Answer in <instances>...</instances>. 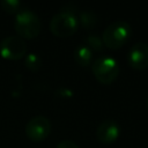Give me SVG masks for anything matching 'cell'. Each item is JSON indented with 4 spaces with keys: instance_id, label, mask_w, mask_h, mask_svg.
Returning <instances> with one entry per match:
<instances>
[{
    "instance_id": "cell-1",
    "label": "cell",
    "mask_w": 148,
    "mask_h": 148,
    "mask_svg": "<svg viewBox=\"0 0 148 148\" xmlns=\"http://www.w3.org/2000/svg\"><path fill=\"white\" fill-rule=\"evenodd\" d=\"M132 36V28L125 21H116L108 25L102 34L103 44L110 50L120 49Z\"/></svg>"
},
{
    "instance_id": "cell-2",
    "label": "cell",
    "mask_w": 148,
    "mask_h": 148,
    "mask_svg": "<svg viewBox=\"0 0 148 148\" xmlns=\"http://www.w3.org/2000/svg\"><path fill=\"white\" fill-rule=\"evenodd\" d=\"M40 20L31 10H20L14 21V29L22 39H34L40 32Z\"/></svg>"
},
{
    "instance_id": "cell-3",
    "label": "cell",
    "mask_w": 148,
    "mask_h": 148,
    "mask_svg": "<svg viewBox=\"0 0 148 148\" xmlns=\"http://www.w3.org/2000/svg\"><path fill=\"white\" fill-rule=\"evenodd\" d=\"M95 79L102 84H111L119 74V65L112 57H99L91 65Z\"/></svg>"
},
{
    "instance_id": "cell-4",
    "label": "cell",
    "mask_w": 148,
    "mask_h": 148,
    "mask_svg": "<svg viewBox=\"0 0 148 148\" xmlns=\"http://www.w3.org/2000/svg\"><path fill=\"white\" fill-rule=\"evenodd\" d=\"M79 21L76 15L59 12L50 21V31L59 38H67L74 35L77 30Z\"/></svg>"
},
{
    "instance_id": "cell-5",
    "label": "cell",
    "mask_w": 148,
    "mask_h": 148,
    "mask_svg": "<svg viewBox=\"0 0 148 148\" xmlns=\"http://www.w3.org/2000/svg\"><path fill=\"white\" fill-rule=\"evenodd\" d=\"M25 40L18 36H9L0 43V56L7 60H20L25 57Z\"/></svg>"
},
{
    "instance_id": "cell-6",
    "label": "cell",
    "mask_w": 148,
    "mask_h": 148,
    "mask_svg": "<svg viewBox=\"0 0 148 148\" xmlns=\"http://www.w3.org/2000/svg\"><path fill=\"white\" fill-rule=\"evenodd\" d=\"M51 133V123L46 117L36 116L25 125V134L34 142L44 141Z\"/></svg>"
},
{
    "instance_id": "cell-7",
    "label": "cell",
    "mask_w": 148,
    "mask_h": 148,
    "mask_svg": "<svg viewBox=\"0 0 148 148\" xmlns=\"http://www.w3.org/2000/svg\"><path fill=\"white\" fill-rule=\"evenodd\" d=\"M127 61L133 69H146L148 67V44L142 42L134 44L128 51Z\"/></svg>"
},
{
    "instance_id": "cell-8",
    "label": "cell",
    "mask_w": 148,
    "mask_h": 148,
    "mask_svg": "<svg viewBox=\"0 0 148 148\" xmlns=\"http://www.w3.org/2000/svg\"><path fill=\"white\" fill-rule=\"evenodd\" d=\"M119 126L118 124L112 120L108 119L99 124V126L96 130V138L101 143L109 145L114 142L119 136Z\"/></svg>"
},
{
    "instance_id": "cell-9",
    "label": "cell",
    "mask_w": 148,
    "mask_h": 148,
    "mask_svg": "<svg viewBox=\"0 0 148 148\" xmlns=\"http://www.w3.org/2000/svg\"><path fill=\"white\" fill-rule=\"evenodd\" d=\"M73 57H74V60L75 62L79 65V66H82V67H87L90 65L91 62V58H92V54H91V50L87 46V45H77L73 52Z\"/></svg>"
},
{
    "instance_id": "cell-10",
    "label": "cell",
    "mask_w": 148,
    "mask_h": 148,
    "mask_svg": "<svg viewBox=\"0 0 148 148\" xmlns=\"http://www.w3.org/2000/svg\"><path fill=\"white\" fill-rule=\"evenodd\" d=\"M79 23L84 29H92L97 23V16L90 10H82L79 13Z\"/></svg>"
},
{
    "instance_id": "cell-11",
    "label": "cell",
    "mask_w": 148,
    "mask_h": 148,
    "mask_svg": "<svg viewBox=\"0 0 148 148\" xmlns=\"http://www.w3.org/2000/svg\"><path fill=\"white\" fill-rule=\"evenodd\" d=\"M24 65L31 72H37L42 68V59L36 53H29L24 57Z\"/></svg>"
},
{
    "instance_id": "cell-12",
    "label": "cell",
    "mask_w": 148,
    "mask_h": 148,
    "mask_svg": "<svg viewBox=\"0 0 148 148\" xmlns=\"http://www.w3.org/2000/svg\"><path fill=\"white\" fill-rule=\"evenodd\" d=\"M86 42H87V46H88L89 49H92V50H95V51H102V50H103V46H104L103 40H102V38H101L98 35H96V34H90V35L87 37Z\"/></svg>"
},
{
    "instance_id": "cell-13",
    "label": "cell",
    "mask_w": 148,
    "mask_h": 148,
    "mask_svg": "<svg viewBox=\"0 0 148 148\" xmlns=\"http://www.w3.org/2000/svg\"><path fill=\"white\" fill-rule=\"evenodd\" d=\"M1 8L8 14H17L20 12L21 3L17 0H3L1 1Z\"/></svg>"
},
{
    "instance_id": "cell-14",
    "label": "cell",
    "mask_w": 148,
    "mask_h": 148,
    "mask_svg": "<svg viewBox=\"0 0 148 148\" xmlns=\"http://www.w3.org/2000/svg\"><path fill=\"white\" fill-rule=\"evenodd\" d=\"M56 148H79V146L72 140H62L57 145Z\"/></svg>"
},
{
    "instance_id": "cell-15",
    "label": "cell",
    "mask_w": 148,
    "mask_h": 148,
    "mask_svg": "<svg viewBox=\"0 0 148 148\" xmlns=\"http://www.w3.org/2000/svg\"><path fill=\"white\" fill-rule=\"evenodd\" d=\"M57 95H59L62 98H68L72 96V91L68 88H60L57 90Z\"/></svg>"
},
{
    "instance_id": "cell-16",
    "label": "cell",
    "mask_w": 148,
    "mask_h": 148,
    "mask_svg": "<svg viewBox=\"0 0 148 148\" xmlns=\"http://www.w3.org/2000/svg\"><path fill=\"white\" fill-rule=\"evenodd\" d=\"M146 104H147V109H148V96H147V101H146Z\"/></svg>"
}]
</instances>
